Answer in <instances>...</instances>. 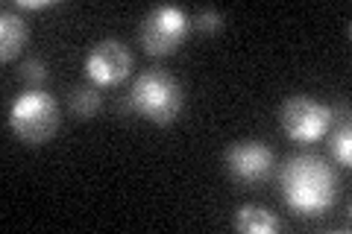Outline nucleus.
<instances>
[{"instance_id":"8","label":"nucleus","mask_w":352,"mask_h":234,"mask_svg":"<svg viewBox=\"0 0 352 234\" xmlns=\"http://www.w3.org/2000/svg\"><path fill=\"white\" fill-rule=\"evenodd\" d=\"M27 41V24L12 12L0 15V59L12 62Z\"/></svg>"},{"instance_id":"7","label":"nucleus","mask_w":352,"mask_h":234,"mask_svg":"<svg viewBox=\"0 0 352 234\" xmlns=\"http://www.w3.org/2000/svg\"><path fill=\"white\" fill-rule=\"evenodd\" d=\"M226 164L232 170L235 179L241 182H261L273 167V150H267L264 143H238L229 150Z\"/></svg>"},{"instance_id":"9","label":"nucleus","mask_w":352,"mask_h":234,"mask_svg":"<svg viewBox=\"0 0 352 234\" xmlns=\"http://www.w3.org/2000/svg\"><path fill=\"white\" fill-rule=\"evenodd\" d=\"M235 226L247 234H273V231H279V220L273 211L261 208V205H244L238 211Z\"/></svg>"},{"instance_id":"10","label":"nucleus","mask_w":352,"mask_h":234,"mask_svg":"<svg viewBox=\"0 0 352 234\" xmlns=\"http://www.w3.org/2000/svg\"><path fill=\"white\" fill-rule=\"evenodd\" d=\"M100 106H103V100L97 91H91V88H80V91H74V97H71V108L76 117H94L97 111H100Z\"/></svg>"},{"instance_id":"6","label":"nucleus","mask_w":352,"mask_h":234,"mask_svg":"<svg viewBox=\"0 0 352 234\" xmlns=\"http://www.w3.org/2000/svg\"><path fill=\"white\" fill-rule=\"evenodd\" d=\"M132 68V53L120 41H100L88 53L85 73L94 85H118L129 76Z\"/></svg>"},{"instance_id":"11","label":"nucleus","mask_w":352,"mask_h":234,"mask_svg":"<svg viewBox=\"0 0 352 234\" xmlns=\"http://www.w3.org/2000/svg\"><path fill=\"white\" fill-rule=\"evenodd\" d=\"M332 155L344 167H349V161H352V132H349V126H344L332 138Z\"/></svg>"},{"instance_id":"12","label":"nucleus","mask_w":352,"mask_h":234,"mask_svg":"<svg viewBox=\"0 0 352 234\" xmlns=\"http://www.w3.org/2000/svg\"><path fill=\"white\" fill-rule=\"evenodd\" d=\"M21 76H24L27 82H44V76H47V71H44V62L41 59H30L24 62V68H21Z\"/></svg>"},{"instance_id":"13","label":"nucleus","mask_w":352,"mask_h":234,"mask_svg":"<svg viewBox=\"0 0 352 234\" xmlns=\"http://www.w3.org/2000/svg\"><path fill=\"white\" fill-rule=\"evenodd\" d=\"M220 24H223V18H220L217 9H203V12L197 15V27L206 30V32H217Z\"/></svg>"},{"instance_id":"1","label":"nucleus","mask_w":352,"mask_h":234,"mask_svg":"<svg viewBox=\"0 0 352 234\" xmlns=\"http://www.w3.org/2000/svg\"><path fill=\"white\" fill-rule=\"evenodd\" d=\"M282 194L300 217H320L335 202V173L317 155L291 159L282 170Z\"/></svg>"},{"instance_id":"2","label":"nucleus","mask_w":352,"mask_h":234,"mask_svg":"<svg viewBox=\"0 0 352 234\" xmlns=\"http://www.w3.org/2000/svg\"><path fill=\"white\" fill-rule=\"evenodd\" d=\"M129 108L153 124H170L182 108V91L176 80L164 71H147L132 82Z\"/></svg>"},{"instance_id":"14","label":"nucleus","mask_w":352,"mask_h":234,"mask_svg":"<svg viewBox=\"0 0 352 234\" xmlns=\"http://www.w3.org/2000/svg\"><path fill=\"white\" fill-rule=\"evenodd\" d=\"M21 9H44L47 6V0H18Z\"/></svg>"},{"instance_id":"5","label":"nucleus","mask_w":352,"mask_h":234,"mask_svg":"<svg viewBox=\"0 0 352 234\" xmlns=\"http://www.w3.org/2000/svg\"><path fill=\"white\" fill-rule=\"evenodd\" d=\"M282 126L288 132V138L300 143L320 141L332 126V108L308 97H294L282 108Z\"/></svg>"},{"instance_id":"3","label":"nucleus","mask_w":352,"mask_h":234,"mask_svg":"<svg viewBox=\"0 0 352 234\" xmlns=\"http://www.w3.org/2000/svg\"><path fill=\"white\" fill-rule=\"evenodd\" d=\"M9 126H12L15 135L24 138L27 143H44L59 129L56 100L50 94L38 91V88L24 91L12 103V108H9Z\"/></svg>"},{"instance_id":"4","label":"nucleus","mask_w":352,"mask_h":234,"mask_svg":"<svg viewBox=\"0 0 352 234\" xmlns=\"http://www.w3.org/2000/svg\"><path fill=\"white\" fill-rule=\"evenodd\" d=\"M188 36V18L176 6H159L147 15L141 27V41L150 56H170Z\"/></svg>"}]
</instances>
